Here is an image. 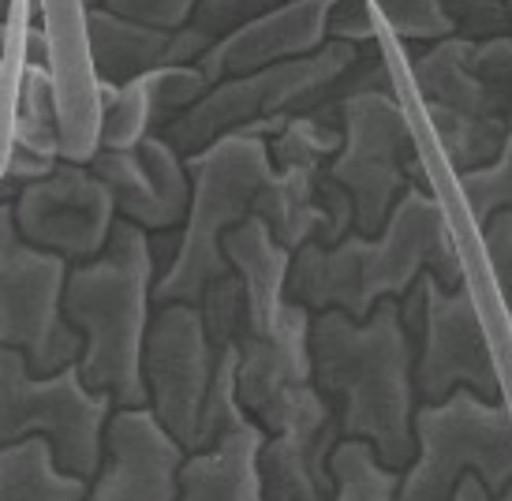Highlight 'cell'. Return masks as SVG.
I'll return each mask as SVG.
<instances>
[{
  "instance_id": "cell-8",
  "label": "cell",
  "mask_w": 512,
  "mask_h": 501,
  "mask_svg": "<svg viewBox=\"0 0 512 501\" xmlns=\"http://www.w3.org/2000/svg\"><path fill=\"white\" fill-rule=\"evenodd\" d=\"M116 408L105 393H90L79 371L34 378L19 352L0 348V449L45 438L64 475L90 483L105 457V423Z\"/></svg>"
},
{
  "instance_id": "cell-26",
  "label": "cell",
  "mask_w": 512,
  "mask_h": 501,
  "mask_svg": "<svg viewBox=\"0 0 512 501\" xmlns=\"http://www.w3.org/2000/svg\"><path fill=\"white\" fill-rule=\"evenodd\" d=\"M12 146L38 158L60 161V120H57V94L45 68L19 72L15 90V120H12Z\"/></svg>"
},
{
  "instance_id": "cell-40",
  "label": "cell",
  "mask_w": 512,
  "mask_h": 501,
  "mask_svg": "<svg viewBox=\"0 0 512 501\" xmlns=\"http://www.w3.org/2000/svg\"><path fill=\"white\" fill-rule=\"evenodd\" d=\"M509 34H512V0H509Z\"/></svg>"
},
{
  "instance_id": "cell-28",
  "label": "cell",
  "mask_w": 512,
  "mask_h": 501,
  "mask_svg": "<svg viewBox=\"0 0 512 501\" xmlns=\"http://www.w3.org/2000/svg\"><path fill=\"white\" fill-rule=\"evenodd\" d=\"M378 23L393 30L404 45H438L453 38V19L445 12V0H385L374 4Z\"/></svg>"
},
{
  "instance_id": "cell-33",
  "label": "cell",
  "mask_w": 512,
  "mask_h": 501,
  "mask_svg": "<svg viewBox=\"0 0 512 501\" xmlns=\"http://www.w3.org/2000/svg\"><path fill=\"white\" fill-rule=\"evenodd\" d=\"M326 42L352 45V49H370V45H378V8H374V4H363V0L329 4Z\"/></svg>"
},
{
  "instance_id": "cell-38",
  "label": "cell",
  "mask_w": 512,
  "mask_h": 501,
  "mask_svg": "<svg viewBox=\"0 0 512 501\" xmlns=\"http://www.w3.org/2000/svg\"><path fill=\"white\" fill-rule=\"evenodd\" d=\"M490 501H512V483H509V487H505V490H501L498 498H490Z\"/></svg>"
},
{
  "instance_id": "cell-35",
  "label": "cell",
  "mask_w": 512,
  "mask_h": 501,
  "mask_svg": "<svg viewBox=\"0 0 512 501\" xmlns=\"http://www.w3.org/2000/svg\"><path fill=\"white\" fill-rule=\"evenodd\" d=\"M483 229V255H486V266L494 273V281H498V292L501 300L512 303V210H501L494 214Z\"/></svg>"
},
{
  "instance_id": "cell-37",
  "label": "cell",
  "mask_w": 512,
  "mask_h": 501,
  "mask_svg": "<svg viewBox=\"0 0 512 501\" xmlns=\"http://www.w3.org/2000/svg\"><path fill=\"white\" fill-rule=\"evenodd\" d=\"M449 501H490V494H486L483 483H479L475 475H464V479H460V487L453 490V498Z\"/></svg>"
},
{
  "instance_id": "cell-30",
  "label": "cell",
  "mask_w": 512,
  "mask_h": 501,
  "mask_svg": "<svg viewBox=\"0 0 512 501\" xmlns=\"http://www.w3.org/2000/svg\"><path fill=\"white\" fill-rule=\"evenodd\" d=\"M456 187L464 191L475 225H486L494 214L512 210V135L505 139L501 154L486 169L456 176Z\"/></svg>"
},
{
  "instance_id": "cell-13",
  "label": "cell",
  "mask_w": 512,
  "mask_h": 501,
  "mask_svg": "<svg viewBox=\"0 0 512 501\" xmlns=\"http://www.w3.org/2000/svg\"><path fill=\"white\" fill-rule=\"evenodd\" d=\"M86 169L113 195L116 221H128L146 236L176 232L187 217L191 176L184 158L165 139H146L139 150H98Z\"/></svg>"
},
{
  "instance_id": "cell-27",
  "label": "cell",
  "mask_w": 512,
  "mask_h": 501,
  "mask_svg": "<svg viewBox=\"0 0 512 501\" xmlns=\"http://www.w3.org/2000/svg\"><path fill=\"white\" fill-rule=\"evenodd\" d=\"M333 501H397L400 475L378 464L363 442H337L329 457Z\"/></svg>"
},
{
  "instance_id": "cell-25",
  "label": "cell",
  "mask_w": 512,
  "mask_h": 501,
  "mask_svg": "<svg viewBox=\"0 0 512 501\" xmlns=\"http://www.w3.org/2000/svg\"><path fill=\"white\" fill-rule=\"evenodd\" d=\"M423 113H427V124L438 135L441 154H445V161H449V169L456 176L486 169L501 154L505 139H509L505 120L449 113V109H430V105H423Z\"/></svg>"
},
{
  "instance_id": "cell-31",
  "label": "cell",
  "mask_w": 512,
  "mask_h": 501,
  "mask_svg": "<svg viewBox=\"0 0 512 501\" xmlns=\"http://www.w3.org/2000/svg\"><path fill=\"white\" fill-rule=\"evenodd\" d=\"M468 72L501 101L505 128L512 135V34L494 42H468Z\"/></svg>"
},
{
  "instance_id": "cell-32",
  "label": "cell",
  "mask_w": 512,
  "mask_h": 501,
  "mask_svg": "<svg viewBox=\"0 0 512 501\" xmlns=\"http://www.w3.org/2000/svg\"><path fill=\"white\" fill-rule=\"evenodd\" d=\"M453 19V38L464 42H494L509 34V4L505 0H445Z\"/></svg>"
},
{
  "instance_id": "cell-5",
  "label": "cell",
  "mask_w": 512,
  "mask_h": 501,
  "mask_svg": "<svg viewBox=\"0 0 512 501\" xmlns=\"http://www.w3.org/2000/svg\"><path fill=\"white\" fill-rule=\"evenodd\" d=\"M363 49L326 42L318 53L288 64H273L255 75L225 79L206 90L199 105H191L180 120H172L157 139L191 158L206 146H214L225 135H247V139H273L292 116H311L329 105V94Z\"/></svg>"
},
{
  "instance_id": "cell-19",
  "label": "cell",
  "mask_w": 512,
  "mask_h": 501,
  "mask_svg": "<svg viewBox=\"0 0 512 501\" xmlns=\"http://www.w3.org/2000/svg\"><path fill=\"white\" fill-rule=\"evenodd\" d=\"M221 255L243 288V303H247L243 337H270L281 326V318L288 315L285 281L292 255L273 244L270 229L258 217H247L243 225L228 232L221 240Z\"/></svg>"
},
{
  "instance_id": "cell-1",
  "label": "cell",
  "mask_w": 512,
  "mask_h": 501,
  "mask_svg": "<svg viewBox=\"0 0 512 501\" xmlns=\"http://www.w3.org/2000/svg\"><path fill=\"white\" fill-rule=\"evenodd\" d=\"M430 273L441 288H464V258L438 191L408 187L385 217L378 236L348 232L341 244H307L292 255L285 300L307 315H337L363 322L378 303H400Z\"/></svg>"
},
{
  "instance_id": "cell-12",
  "label": "cell",
  "mask_w": 512,
  "mask_h": 501,
  "mask_svg": "<svg viewBox=\"0 0 512 501\" xmlns=\"http://www.w3.org/2000/svg\"><path fill=\"white\" fill-rule=\"evenodd\" d=\"M15 236L34 251L83 266L105 251L116 225L113 195L94 172L75 161H60L38 184H27L12 202Z\"/></svg>"
},
{
  "instance_id": "cell-6",
  "label": "cell",
  "mask_w": 512,
  "mask_h": 501,
  "mask_svg": "<svg viewBox=\"0 0 512 501\" xmlns=\"http://www.w3.org/2000/svg\"><path fill=\"white\" fill-rule=\"evenodd\" d=\"M318 116L341 128V150L329 158L326 176L352 202V232L378 236L408 187L434 191L397 94H356Z\"/></svg>"
},
{
  "instance_id": "cell-39",
  "label": "cell",
  "mask_w": 512,
  "mask_h": 501,
  "mask_svg": "<svg viewBox=\"0 0 512 501\" xmlns=\"http://www.w3.org/2000/svg\"><path fill=\"white\" fill-rule=\"evenodd\" d=\"M12 214V206H4V202H0V225H4V217Z\"/></svg>"
},
{
  "instance_id": "cell-10",
  "label": "cell",
  "mask_w": 512,
  "mask_h": 501,
  "mask_svg": "<svg viewBox=\"0 0 512 501\" xmlns=\"http://www.w3.org/2000/svg\"><path fill=\"white\" fill-rule=\"evenodd\" d=\"M68 262L34 251L15 236L12 214L0 225V348L19 352L34 378L72 367L83 341L64 322L60 300Z\"/></svg>"
},
{
  "instance_id": "cell-21",
  "label": "cell",
  "mask_w": 512,
  "mask_h": 501,
  "mask_svg": "<svg viewBox=\"0 0 512 501\" xmlns=\"http://www.w3.org/2000/svg\"><path fill=\"white\" fill-rule=\"evenodd\" d=\"M83 45L94 79L105 86H124L165 64L169 34L116 19L105 4H83Z\"/></svg>"
},
{
  "instance_id": "cell-2",
  "label": "cell",
  "mask_w": 512,
  "mask_h": 501,
  "mask_svg": "<svg viewBox=\"0 0 512 501\" xmlns=\"http://www.w3.org/2000/svg\"><path fill=\"white\" fill-rule=\"evenodd\" d=\"M415 344L400 303H378L370 318L326 311L311 318V386L337 416L341 442H363L382 468L404 475L415 460Z\"/></svg>"
},
{
  "instance_id": "cell-36",
  "label": "cell",
  "mask_w": 512,
  "mask_h": 501,
  "mask_svg": "<svg viewBox=\"0 0 512 501\" xmlns=\"http://www.w3.org/2000/svg\"><path fill=\"white\" fill-rule=\"evenodd\" d=\"M23 64L27 68H45L49 72V38H45L42 23H34V27H27V38H23Z\"/></svg>"
},
{
  "instance_id": "cell-14",
  "label": "cell",
  "mask_w": 512,
  "mask_h": 501,
  "mask_svg": "<svg viewBox=\"0 0 512 501\" xmlns=\"http://www.w3.org/2000/svg\"><path fill=\"white\" fill-rule=\"evenodd\" d=\"M105 457L83 501H176L184 449L146 408L113 412L105 423Z\"/></svg>"
},
{
  "instance_id": "cell-17",
  "label": "cell",
  "mask_w": 512,
  "mask_h": 501,
  "mask_svg": "<svg viewBox=\"0 0 512 501\" xmlns=\"http://www.w3.org/2000/svg\"><path fill=\"white\" fill-rule=\"evenodd\" d=\"M311 318L288 303V315L270 337H240L236 344V401L255 419L277 397L311 386Z\"/></svg>"
},
{
  "instance_id": "cell-7",
  "label": "cell",
  "mask_w": 512,
  "mask_h": 501,
  "mask_svg": "<svg viewBox=\"0 0 512 501\" xmlns=\"http://www.w3.org/2000/svg\"><path fill=\"white\" fill-rule=\"evenodd\" d=\"M415 460L400 475L397 501H449L464 475L490 498L512 483V412L456 389L441 404H419L412 416Z\"/></svg>"
},
{
  "instance_id": "cell-9",
  "label": "cell",
  "mask_w": 512,
  "mask_h": 501,
  "mask_svg": "<svg viewBox=\"0 0 512 501\" xmlns=\"http://www.w3.org/2000/svg\"><path fill=\"white\" fill-rule=\"evenodd\" d=\"M400 322L415 344V401L441 404L456 389H468L479 401H501V367L490 348L471 288H441L423 273L400 300Z\"/></svg>"
},
{
  "instance_id": "cell-4",
  "label": "cell",
  "mask_w": 512,
  "mask_h": 501,
  "mask_svg": "<svg viewBox=\"0 0 512 501\" xmlns=\"http://www.w3.org/2000/svg\"><path fill=\"white\" fill-rule=\"evenodd\" d=\"M184 169L191 176V202L176 232L169 270L154 281V311L172 303L195 307L206 288L232 273L221 255V240L255 214V199L273 176L266 143L247 135L217 139L214 146L184 158Z\"/></svg>"
},
{
  "instance_id": "cell-15",
  "label": "cell",
  "mask_w": 512,
  "mask_h": 501,
  "mask_svg": "<svg viewBox=\"0 0 512 501\" xmlns=\"http://www.w3.org/2000/svg\"><path fill=\"white\" fill-rule=\"evenodd\" d=\"M329 0H296V4H270L251 23H243L236 34L214 45L195 64L210 86L240 75H255L273 64L303 60L326 45Z\"/></svg>"
},
{
  "instance_id": "cell-23",
  "label": "cell",
  "mask_w": 512,
  "mask_h": 501,
  "mask_svg": "<svg viewBox=\"0 0 512 501\" xmlns=\"http://www.w3.org/2000/svg\"><path fill=\"white\" fill-rule=\"evenodd\" d=\"M83 479L64 475L45 438H27L0 449V501H83Z\"/></svg>"
},
{
  "instance_id": "cell-34",
  "label": "cell",
  "mask_w": 512,
  "mask_h": 501,
  "mask_svg": "<svg viewBox=\"0 0 512 501\" xmlns=\"http://www.w3.org/2000/svg\"><path fill=\"white\" fill-rule=\"evenodd\" d=\"M105 8L116 19H128L135 27L157 30V34H176L191 19V0H105Z\"/></svg>"
},
{
  "instance_id": "cell-18",
  "label": "cell",
  "mask_w": 512,
  "mask_h": 501,
  "mask_svg": "<svg viewBox=\"0 0 512 501\" xmlns=\"http://www.w3.org/2000/svg\"><path fill=\"white\" fill-rule=\"evenodd\" d=\"M341 442L337 416L322 423H296L266 434L258 449V479L266 501H333L329 457Z\"/></svg>"
},
{
  "instance_id": "cell-16",
  "label": "cell",
  "mask_w": 512,
  "mask_h": 501,
  "mask_svg": "<svg viewBox=\"0 0 512 501\" xmlns=\"http://www.w3.org/2000/svg\"><path fill=\"white\" fill-rule=\"evenodd\" d=\"M210 83L202 72L191 68H169L161 64L154 72L139 75L124 86L101 83V128H98V150H139L146 139H154L169 128L172 120L199 105L206 98Z\"/></svg>"
},
{
  "instance_id": "cell-20",
  "label": "cell",
  "mask_w": 512,
  "mask_h": 501,
  "mask_svg": "<svg viewBox=\"0 0 512 501\" xmlns=\"http://www.w3.org/2000/svg\"><path fill=\"white\" fill-rule=\"evenodd\" d=\"M266 434L247 416L228 427L210 449L187 453L176 501H266L258 479V449Z\"/></svg>"
},
{
  "instance_id": "cell-3",
  "label": "cell",
  "mask_w": 512,
  "mask_h": 501,
  "mask_svg": "<svg viewBox=\"0 0 512 501\" xmlns=\"http://www.w3.org/2000/svg\"><path fill=\"white\" fill-rule=\"evenodd\" d=\"M154 281L150 236L128 221H116L105 251L72 266L64 281L60 311L83 341L75 371L90 393H105L116 412L146 408L139 363L154 315Z\"/></svg>"
},
{
  "instance_id": "cell-22",
  "label": "cell",
  "mask_w": 512,
  "mask_h": 501,
  "mask_svg": "<svg viewBox=\"0 0 512 501\" xmlns=\"http://www.w3.org/2000/svg\"><path fill=\"white\" fill-rule=\"evenodd\" d=\"M415 94L430 109H449L464 116H486V120H505L501 101L468 72V42L449 38V42L430 45L427 53L412 60Z\"/></svg>"
},
{
  "instance_id": "cell-29",
  "label": "cell",
  "mask_w": 512,
  "mask_h": 501,
  "mask_svg": "<svg viewBox=\"0 0 512 501\" xmlns=\"http://www.w3.org/2000/svg\"><path fill=\"white\" fill-rule=\"evenodd\" d=\"M195 307H199L202 330H206V341L214 348V356L240 344L243 330H247V303H243V288L236 281V273L214 281L202 292V300Z\"/></svg>"
},
{
  "instance_id": "cell-11",
  "label": "cell",
  "mask_w": 512,
  "mask_h": 501,
  "mask_svg": "<svg viewBox=\"0 0 512 501\" xmlns=\"http://www.w3.org/2000/svg\"><path fill=\"white\" fill-rule=\"evenodd\" d=\"M214 363L217 356L206 341L199 307L172 303V307H157L150 315L143 363H139L146 412L184 453L199 449V419L206 393H210Z\"/></svg>"
},
{
  "instance_id": "cell-24",
  "label": "cell",
  "mask_w": 512,
  "mask_h": 501,
  "mask_svg": "<svg viewBox=\"0 0 512 501\" xmlns=\"http://www.w3.org/2000/svg\"><path fill=\"white\" fill-rule=\"evenodd\" d=\"M270 4L262 0H199L191 8V19L184 27L169 34V49H165V64L169 68H191L199 64L214 45H221L228 34H236L243 23H251Z\"/></svg>"
}]
</instances>
